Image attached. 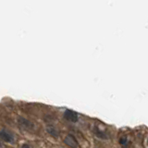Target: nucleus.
Here are the masks:
<instances>
[{
	"instance_id": "nucleus-4",
	"label": "nucleus",
	"mask_w": 148,
	"mask_h": 148,
	"mask_svg": "<svg viewBox=\"0 0 148 148\" xmlns=\"http://www.w3.org/2000/svg\"><path fill=\"white\" fill-rule=\"evenodd\" d=\"M19 124L21 125V127L23 128V129H26V130H31L33 127V124L31 122L30 120L23 119V118L19 119Z\"/></svg>"
},
{
	"instance_id": "nucleus-2",
	"label": "nucleus",
	"mask_w": 148,
	"mask_h": 148,
	"mask_svg": "<svg viewBox=\"0 0 148 148\" xmlns=\"http://www.w3.org/2000/svg\"><path fill=\"white\" fill-rule=\"evenodd\" d=\"M64 143L68 146L71 147V148H78V146H79V145H78V142H77V140L75 139V137H74L73 135H71V134H69V135L66 136L65 139H64Z\"/></svg>"
},
{
	"instance_id": "nucleus-6",
	"label": "nucleus",
	"mask_w": 148,
	"mask_h": 148,
	"mask_svg": "<svg viewBox=\"0 0 148 148\" xmlns=\"http://www.w3.org/2000/svg\"><path fill=\"white\" fill-rule=\"evenodd\" d=\"M21 148H32V147H31L29 145H23L21 146Z\"/></svg>"
},
{
	"instance_id": "nucleus-1",
	"label": "nucleus",
	"mask_w": 148,
	"mask_h": 148,
	"mask_svg": "<svg viewBox=\"0 0 148 148\" xmlns=\"http://www.w3.org/2000/svg\"><path fill=\"white\" fill-rule=\"evenodd\" d=\"M64 118L69 120V121H71V122H77L78 121V119H79V117H78V114L73 110H66L65 113H64Z\"/></svg>"
},
{
	"instance_id": "nucleus-7",
	"label": "nucleus",
	"mask_w": 148,
	"mask_h": 148,
	"mask_svg": "<svg viewBox=\"0 0 148 148\" xmlns=\"http://www.w3.org/2000/svg\"><path fill=\"white\" fill-rule=\"evenodd\" d=\"M0 148H4V145H2V143L0 142Z\"/></svg>"
},
{
	"instance_id": "nucleus-5",
	"label": "nucleus",
	"mask_w": 148,
	"mask_h": 148,
	"mask_svg": "<svg viewBox=\"0 0 148 148\" xmlns=\"http://www.w3.org/2000/svg\"><path fill=\"white\" fill-rule=\"evenodd\" d=\"M47 131H48V133L51 135V136H53V137H55V138H57V137H58V136H59V131H58L55 127H53V126H49V127H47Z\"/></svg>"
},
{
	"instance_id": "nucleus-3",
	"label": "nucleus",
	"mask_w": 148,
	"mask_h": 148,
	"mask_svg": "<svg viewBox=\"0 0 148 148\" xmlns=\"http://www.w3.org/2000/svg\"><path fill=\"white\" fill-rule=\"evenodd\" d=\"M0 139L4 142L11 143V142H13L14 137H13V134L11 133V132L7 131L6 130H2L1 131H0Z\"/></svg>"
}]
</instances>
